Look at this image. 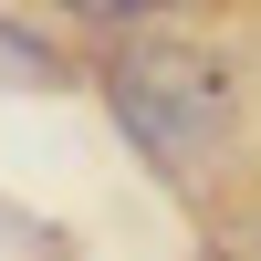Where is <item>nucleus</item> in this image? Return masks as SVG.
I'll return each mask as SVG.
<instances>
[{
    "label": "nucleus",
    "instance_id": "f03ea898",
    "mask_svg": "<svg viewBox=\"0 0 261 261\" xmlns=\"http://www.w3.org/2000/svg\"><path fill=\"white\" fill-rule=\"evenodd\" d=\"M0 73H11V84H63V63H53V42H32V32L0 21Z\"/></svg>",
    "mask_w": 261,
    "mask_h": 261
},
{
    "label": "nucleus",
    "instance_id": "7ed1b4c3",
    "mask_svg": "<svg viewBox=\"0 0 261 261\" xmlns=\"http://www.w3.org/2000/svg\"><path fill=\"white\" fill-rule=\"evenodd\" d=\"M73 21H157V11H188V0H63Z\"/></svg>",
    "mask_w": 261,
    "mask_h": 261
},
{
    "label": "nucleus",
    "instance_id": "f257e3e1",
    "mask_svg": "<svg viewBox=\"0 0 261 261\" xmlns=\"http://www.w3.org/2000/svg\"><path fill=\"white\" fill-rule=\"evenodd\" d=\"M105 115L136 136V157L157 167V178L199 188L209 167L230 157V136H241V84H230V63H209V53L136 42V53L105 63Z\"/></svg>",
    "mask_w": 261,
    "mask_h": 261
}]
</instances>
